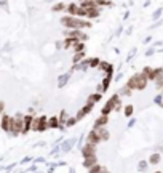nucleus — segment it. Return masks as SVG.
<instances>
[{
	"mask_svg": "<svg viewBox=\"0 0 163 173\" xmlns=\"http://www.w3.org/2000/svg\"><path fill=\"white\" fill-rule=\"evenodd\" d=\"M94 2H96V0H94Z\"/></svg>",
	"mask_w": 163,
	"mask_h": 173,
	"instance_id": "obj_39",
	"label": "nucleus"
},
{
	"mask_svg": "<svg viewBox=\"0 0 163 173\" xmlns=\"http://www.w3.org/2000/svg\"><path fill=\"white\" fill-rule=\"evenodd\" d=\"M51 10H53L54 13H58V11H64V10H66V5H64L62 2H58L56 5H53V7H51Z\"/></svg>",
	"mask_w": 163,
	"mask_h": 173,
	"instance_id": "obj_26",
	"label": "nucleus"
},
{
	"mask_svg": "<svg viewBox=\"0 0 163 173\" xmlns=\"http://www.w3.org/2000/svg\"><path fill=\"white\" fill-rule=\"evenodd\" d=\"M120 100V96L118 95H114V96H110L109 98V101L104 104V108L101 109V116H109L110 112L114 111V108H115V104H117V101Z\"/></svg>",
	"mask_w": 163,
	"mask_h": 173,
	"instance_id": "obj_5",
	"label": "nucleus"
},
{
	"mask_svg": "<svg viewBox=\"0 0 163 173\" xmlns=\"http://www.w3.org/2000/svg\"><path fill=\"white\" fill-rule=\"evenodd\" d=\"M11 119H13V117H11V116H8V114H5V112L2 114V117H0V128H2L3 132L10 133V127H11Z\"/></svg>",
	"mask_w": 163,
	"mask_h": 173,
	"instance_id": "obj_9",
	"label": "nucleus"
},
{
	"mask_svg": "<svg viewBox=\"0 0 163 173\" xmlns=\"http://www.w3.org/2000/svg\"><path fill=\"white\" fill-rule=\"evenodd\" d=\"M101 98H102V93H93V95H88V100H86V103H90V104H96L98 101H101Z\"/></svg>",
	"mask_w": 163,
	"mask_h": 173,
	"instance_id": "obj_19",
	"label": "nucleus"
},
{
	"mask_svg": "<svg viewBox=\"0 0 163 173\" xmlns=\"http://www.w3.org/2000/svg\"><path fill=\"white\" fill-rule=\"evenodd\" d=\"M94 132H96V135H98V138H99V143H102V141H107V140L110 138V132H109L106 127L94 128Z\"/></svg>",
	"mask_w": 163,
	"mask_h": 173,
	"instance_id": "obj_11",
	"label": "nucleus"
},
{
	"mask_svg": "<svg viewBox=\"0 0 163 173\" xmlns=\"http://www.w3.org/2000/svg\"><path fill=\"white\" fill-rule=\"evenodd\" d=\"M61 24L67 27L69 31H82V29H88L91 26L90 21H86V19L83 18H77V16H64L61 18Z\"/></svg>",
	"mask_w": 163,
	"mask_h": 173,
	"instance_id": "obj_1",
	"label": "nucleus"
},
{
	"mask_svg": "<svg viewBox=\"0 0 163 173\" xmlns=\"http://www.w3.org/2000/svg\"><path fill=\"white\" fill-rule=\"evenodd\" d=\"M149 162L150 164H158V162H160V154H152V156H150V160H149Z\"/></svg>",
	"mask_w": 163,
	"mask_h": 173,
	"instance_id": "obj_28",
	"label": "nucleus"
},
{
	"mask_svg": "<svg viewBox=\"0 0 163 173\" xmlns=\"http://www.w3.org/2000/svg\"><path fill=\"white\" fill-rule=\"evenodd\" d=\"M22 119H24V114L18 112L16 116L11 119V127H10V135L11 136H18L21 135V130H22Z\"/></svg>",
	"mask_w": 163,
	"mask_h": 173,
	"instance_id": "obj_3",
	"label": "nucleus"
},
{
	"mask_svg": "<svg viewBox=\"0 0 163 173\" xmlns=\"http://www.w3.org/2000/svg\"><path fill=\"white\" fill-rule=\"evenodd\" d=\"M67 119H69V116H67V112H66V111H61V112H59V116H58V122H59V130H64Z\"/></svg>",
	"mask_w": 163,
	"mask_h": 173,
	"instance_id": "obj_17",
	"label": "nucleus"
},
{
	"mask_svg": "<svg viewBox=\"0 0 163 173\" xmlns=\"http://www.w3.org/2000/svg\"><path fill=\"white\" fill-rule=\"evenodd\" d=\"M32 119H34V116H30V114H24V119H22V130H21V135H26L27 132H30Z\"/></svg>",
	"mask_w": 163,
	"mask_h": 173,
	"instance_id": "obj_10",
	"label": "nucleus"
},
{
	"mask_svg": "<svg viewBox=\"0 0 163 173\" xmlns=\"http://www.w3.org/2000/svg\"><path fill=\"white\" fill-rule=\"evenodd\" d=\"M90 68V58H83L78 64H74L72 71H86Z\"/></svg>",
	"mask_w": 163,
	"mask_h": 173,
	"instance_id": "obj_14",
	"label": "nucleus"
},
{
	"mask_svg": "<svg viewBox=\"0 0 163 173\" xmlns=\"http://www.w3.org/2000/svg\"><path fill=\"white\" fill-rule=\"evenodd\" d=\"M72 72H74V71L70 69L69 72H66V74H62V76H59V79H58V86H59V88H62V86H64V85L67 84V80L70 79Z\"/></svg>",
	"mask_w": 163,
	"mask_h": 173,
	"instance_id": "obj_16",
	"label": "nucleus"
},
{
	"mask_svg": "<svg viewBox=\"0 0 163 173\" xmlns=\"http://www.w3.org/2000/svg\"><path fill=\"white\" fill-rule=\"evenodd\" d=\"M160 13H162V10H157V11H155V13H154V19H157L158 16H160Z\"/></svg>",
	"mask_w": 163,
	"mask_h": 173,
	"instance_id": "obj_34",
	"label": "nucleus"
},
{
	"mask_svg": "<svg viewBox=\"0 0 163 173\" xmlns=\"http://www.w3.org/2000/svg\"><path fill=\"white\" fill-rule=\"evenodd\" d=\"M93 106H94V104H90V103H86V104L83 106L82 109H78V112L74 116L75 119H77V122H78V120H82V119H85V117L88 116V114H90L91 111H93Z\"/></svg>",
	"mask_w": 163,
	"mask_h": 173,
	"instance_id": "obj_8",
	"label": "nucleus"
},
{
	"mask_svg": "<svg viewBox=\"0 0 163 173\" xmlns=\"http://www.w3.org/2000/svg\"><path fill=\"white\" fill-rule=\"evenodd\" d=\"M75 124H77V119H75V117H69L67 122H66V127H72V125H75Z\"/></svg>",
	"mask_w": 163,
	"mask_h": 173,
	"instance_id": "obj_30",
	"label": "nucleus"
},
{
	"mask_svg": "<svg viewBox=\"0 0 163 173\" xmlns=\"http://www.w3.org/2000/svg\"><path fill=\"white\" fill-rule=\"evenodd\" d=\"M56 48H58V50L62 48V42H56Z\"/></svg>",
	"mask_w": 163,
	"mask_h": 173,
	"instance_id": "obj_36",
	"label": "nucleus"
},
{
	"mask_svg": "<svg viewBox=\"0 0 163 173\" xmlns=\"http://www.w3.org/2000/svg\"><path fill=\"white\" fill-rule=\"evenodd\" d=\"M72 50H74V53L83 52V50H85V43H83V42H75L74 47H72Z\"/></svg>",
	"mask_w": 163,
	"mask_h": 173,
	"instance_id": "obj_25",
	"label": "nucleus"
},
{
	"mask_svg": "<svg viewBox=\"0 0 163 173\" xmlns=\"http://www.w3.org/2000/svg\"><path fill=\"white\" fill-rule=\"evenodd\" d=\"M123 112H125V116H126V117H131V116H133V106H126Z\"/></svg>",
	"mask_w": 163,
	"mask_h": 173,
	"instance_id": "obj_31",
	"label": "nucleus"
},
{
	"mask_svg": "<svg viewBox=\"0 0 163 173\" xmlns=\"http://www.w3.org/2000/svg\"><path fill=\"white\" fill-rule=\"evenodd\" d=\"M82 156H83V157L98 156V148H96V144L85 143V146H82Z\"/></svg>",
	"mask_w": 163,
	"mask_h": 173,
	"instance_id": "obj_7",
	"label": "nucleus"
},
{
	"mask_svg": "<svg viewBox=\"0 0 163 173\" xmlns=\"http://www.w3.org/2000/svg\"><path fill=\"white\" fill-rule=\"evenodd\" d=\"M131 93H133V90L128 88V86H122L120 88V92H118V96H131Z\"/></svg>",
	"mask_w": 163,
	"mask_h": 173,
	"instance_id": "obj_24",
	"label": "nucleus"
},
{
	"mask_svg": "<svg viewBox=\"0 0 163 173\" xmlns=\"http://www.w3.org/2000/svg\"><path fill=\"white\" fill-rule=\"evenodd\" d=\"M99 173H110L109 170H107L106 167H101V170H99Z\"/></svg>",
	"mask_w": 163,
	"mask_h": 173,
	"instance_id": "obj_35",
	"label": "nucleus"
},
{
	"mask_svg": "<svg viewBox=\"0 0 163 173\" xmlns=\"http://www.w3.org/2000/svg\"><path fill=\"white\" fill-rule=\"evenodd\" d=\"M86 143H90V144H99V138H98V135H96V132H94V128L91 130V132L86 135Z\"/></svg>",
	"mask_w": 163,
	"mask_h": 173,
	"instance_id": "obj_18",
	"label": "nucleus"
},
{
	"mask_svg": "<svg viewBox=\"0 0 163 173\" xmlns=\"http://www.w3.org/2000/svg\"><path fill=\"white\" fill-rule=\"evenodd\" d=\"M46 125H48V128H50V130H53V128H59L58 117H50V119L46 120Z\"/></svg>",
	"mask_w": 163,
	"mask_h": 173,
	"instance_id": "obj_21",
	"label": "nucleus"
},
{
	"mask_svg": "<svg viewBox=\"0 0 163 173\" xmlns=\"http://www.w3.org/2000/svg\"><path fill=\"white\" fill-rule=\"evenodd\" d=\"M72 144H75V138L69 140V141H66V143L62 144V152H69L70 149H72Z\"/></svg>",
	"mask_w": 163,
	"mask_h": 173,
	"instance_id": "obj_22",
	"label": "nucleus"
},
{
	"mask_svg": "<svg viewBox=\"0 0 163 173\" xmlns=\"http://www.w3.org/2000/svg\"><path fill=\"white\" fill-rule=\"evenodd\" d=\"M46 120L48 117L46 116H35L32 119V125H30V130L32 132H37V133H43L45 130H48V125H46Z\"/></svg>",
	"mask_w": 163,
	"mask_h": 173,
	"instance_id": "obj_4",
	"label": "nucleus"
},
{
	"mask_svg": "<svg viewBox=\"0 0 163 173\" xmlns=\"http://www.w3.org/2000/svg\"><path fill=\"white\" fill-rule=\"evenodd\" d=\"M3 112H5V103H3V101H0V116H2Z\"/></svg>",
	"mask_w": 163,
	"mask_h": 173,
	"instance_id": "obj_33",
	"label": "nucleus"
},
{
	"mask_svg": "<svg viewBox=\"0 0 163 173\" xmlns=\"http://www.w3.org/2000/svg\"><path fill=\"white\" fill-rule=\"evenodd\" d=\"M99 170H101V165L96 164V165H93L91 168H88V173H99Z\"/></svg>",
	"mask_w": 163,
	"mask_h": 173,
	"instance_id": "obj_29",
	"label": "nucleus"
},
{
	"mask_svg": "<svg viewBox=\"0 0 163 173\" xmlns=\"http://www.w3.org/2000/svg\"><path fill=\"white\" fill-rule=\"evenodd\" d=\"M98 164V156H90V157H83V167L88 170L93 165Z\"/></svg>",
	"mask_w": 163,
	"mask_h": 173,
	"instance_id": "obj_13",
	"label": "nucleus"
},
{
	"mask_svg": "<svg viewBox=\"0 0 163 173\" xmlns=\"http://www.w3.org/2000/svg\"><path fill=\"white\" fill-rule=\"evenodd\" d=\"M98 69H101L106 76H112V74H114V66L110 64V63H107V61H101V63H99Z\"/></svg>",
	"mask_w": 163,
	"mask_h": 173,
	"instance_id": "obj_12",
	"label": "nucleus"
},
{
	"mask_svg": "<svg viewBox=\"0 0 163 173\" xmlns=\"http://www.w3.org/2000/svg\"><path fill=\"white\" fill-rule=\"evenodd\" d=\"M99 63H101L99 58H91V60H90V68L91 69H96L98 66H99Z\"/></svg>",
	"mask_w": 163,
	"mask_h": 173,
	"instance_id": "obj_27",
	"label": "nucleus"
},
{
	"mask_svg": "<svg viewBox=\"0 0 163 173\" xmlns=\"http://www.w3.org/2000/svg\"><path fill=\"white\" fill-rule=\"evenodd\" d=\"M109 124V116H99L96 120H94L93 128H99V127H106Z\"/></svg>",
	"mask_w": 163,
	"mask_h": 173,
	"instance_id": "obj_15",
	"label": "nucleus"
},
{
	"mask_svg": "<svg viewBox=\"0 0 163 173\" xmlns=\"http://www.w3.org/2000/svg\"><path fill=\"white\" fill-rule=\"evenodd\" d=\"M0 3H2V5H0V7H3V8H7V0H0Z\"/></svg>",
	"mask_w": 163,
	"mask_h": 173,
	"instance_id": "obj_37",
	"label": "nucleus"
},
{
	"mask_svg": "<svg viewBox=\"0 0 163 173\" xmlns=\"http://www.w3.org/2000/svg\"><path fill=\"white\" fill-rule=\"evenodd\" d=\"M99 15H101V8H90V10H86V18L88 19H94V18H98Z\"/></svg>",
	"mask_w": 163,
	"mask_h": 173,
	"instance_id": "obj_20",
	"label": "nucleus"
},
{
	"mask_svg": "<svg viewBox=\"0 0 163 173\" xmlns=\"http://www.w3.org/2000/svg\"><path fill=\"white\" fill-rule=\"evenodd\" d=\"M66 37L74 39V40H77V42H86L88 40V35L83 32V31H67Z\"/></svg>",
	"mask_w": 163,
	"mask_h": 173,
	"instance_id": "obj_6",
	"label": "nucleus"
},
{
	"mask_svg": "<svg viewBox=\"0 0 163 173\" xmlns=\"http://www.w3.org/2000/svg\"><path fill=\"white\" fill-rule=\"evenodd\" d=\"M83 58H85V52H78V53H74V58H72V63L74 64H78Z\"/></svg>",
	"mask_w": 163,
	"mask_h": 173,
	"instance_id": "obj_23",
	"label": "nucleus"
},
{
	"mask_svg": "<svg viewBox=\"0 0 163 173\" xmlns=\"http://www.w3.org/2000/svg\"><path fill=\"white\" fill-rule=\"evenodd\" d=\"M157 173H160V172H157Z\"/></svg>",
	"mask_w": 163,
	"mask_h": 173,
	"instance_id": "obj_38",
	"label": "nucleus"
},
{
	"mask_svg": "<svg viewBox=\"0 0 163 173\" xmlns=\"http://www.w3.org/2000/svg\"><path fill=\"white\" fill-rule=\"evenodd\" d=\"M138 168H139V172H144L146 168H147V162H146V160H141L139 165H138Z\"/></svg>",
	"mask_w": 163,
	"mask_h": 173,
	"instance_id": "obj_32",
	"label": "nucleus"
},
{
	"mask_svg": "<svg viewBox=\"0 0 163 173\" xmlns=\"http://www.w3.org/2000/svg\"><path fill=\"white\" fill-rule=\"evenodd\" d=\"M146 85H147V77L142 72L141 74H134V76L126 82V86L131 88V90H144Z\"/></svg>",
	"mask_w": 163,
	"mask_h": 173,
	"instance_id": "obj_2",
	"label": "nucleus"
}]
</instances>
